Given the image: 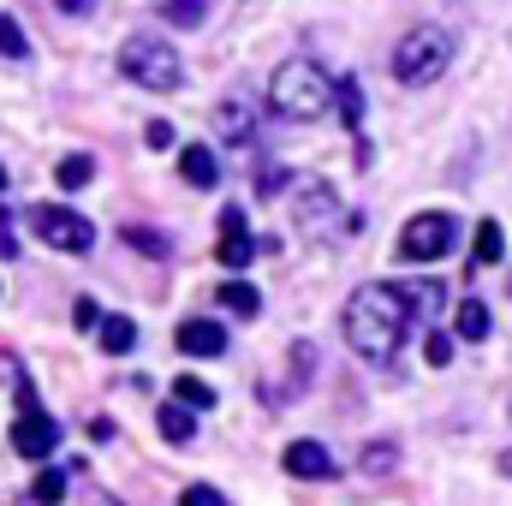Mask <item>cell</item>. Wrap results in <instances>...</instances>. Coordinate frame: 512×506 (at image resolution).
<instances>
[{
	"label": "cell",
	"mask_w": 512,
	"mask_h": 506,
	"mask_svg": "<svg viewBox=\"0 0 512 506\" xmlns=\"http://www.w3.org/2000/svg\"><path fill=\"white\" fill-rule=\"evenodd\" d=\"M346 328V346L370 364V370H387L399 340L411 334V286H393V280H364L340 316Z\"/></svg>",
	"instance_id": "cell-1"
},
{
	"label": "cell",
	"mask_w": 512,
	"mask_h": 506,
	"mask_svg": "<svg viewBox=\"0 0 512 506\" xmlns=\"http://www.w3.org/2000/svg\"><path fill=\"white\" fill-rule=\"evenodd\" d=\"M286 185H292V227L310 245H334V239H346V233L364 227V215H352L322 173H304V179H286Z\"/></svg>",
	"instance_id": "cell-2"
},
{
	"label": "cell",
	"mask_w": 512,
	"mask_h": 506,
	"mask_svg": "<svg viewBox=\"0 0 512 506\" xmlns=\"http://www.w3.org/2000/svg\"><path fill=\"white\" fill-rule=\"evenodd\" d=\"M328 102H334V78H328L322 66H310V60H286V66L274 72V84H268V108H274L280 120H292V126L322 120Z\"/></svg>",
	"instance_id": "cell-3"
},
{
	"label": "cell",
	"mask_w": 512,
	"mask_h": 506,
	"mask_svg": "<svg viewBox=\"0 0 512 506\" xmlns=\"http://www.w3.org/2000/svg\"><path fill=\"white\" fill-rule=\"evenodd\" d=\"M447 60H453V36H447L441 24H411V30L393 42V84L423 90V84H435V78L447 72Z\"/></svg>",
	"instance_id": "cell-4"
},
{
	"label": "cell",
	"mask_w": 512,
	"mask_h": 506,
	"mask_svg": "<svg viewBox=\"0 0 512 506\" xmlns=\"http://www.w3.org/2000/svg\"><path fill=\"white\" fill-rule=\"evenodd\" d=\"M120 72H126L137 90H155V96H167V90H179L185 84V66H179V54L161 42V36H131L126 48H120Z\"/></svg>",
	"instance_id": "cell-5"
},
{
	"label": "cell",
	"mask_w": 512,
	"mask_h": 506,
	"mask_svg": "<svg viewBox=\"0 0 512 506\" xmlns=\"http://www.w3.org/2000/svg\"><path fill=\"white\" fill-rule=\"evenodd\" d=\"M453 215H441V209H429V215H411L405 227H399V256L405 262H435V256L453 251Z\"/></svg>",
	"instance_id": "cell-6"
},
{
	"label": "cell",
	"mask_w": 512,
	"mask_h": 506,
	"mask_svg": "<svg viewBox=\"0 0 512 506\" xmlns=\"http://www.w3.org/2000/svg\"><path fill=\"white\" fill-rule=\"evenodd\" d=\"M30 221H36V233H42L54 251H66V256H84L90 245H96V227H90L84 215H72V209L36 203V209H30Z\"/></svg>",
	"instance_id": "cell-7"
},
{
	"label": "cell",
	"mask_w": 512,
	"mask_h": 506,
	"mask_svg": "<svg viewBox=\"0 0 512 506\" xmlns=\"http://www.w3.org/2000/svg\"><path fill=\"white\" fill-rule=\"evenodd\" d=\"M54 447H60V423H54L42 405H24L18 423H12V453H18V459H48Z\"/></svg>",
	"instance_id": "cell-8"
},
{
	"label": "cell",
	"mask_w": 512,
	"mask_h": 506,
	"mask_svg": "<svg viewBox=\"0 0 512 506\" xmlns=\"http://www.w3.org/2000/svg\"><path fill=\"white\" fill-rule=\"evenodd\" d=\"M215 262L221 268H245L256 262V245L245 233V209H221V245H215Z\"/></svg>",
	"instance_id": "cell-9"
},
{
	"label": "cell",
	"mask_w": 512,
	"mask_h": 506,
	"mask_svg": "<svg viewBox=\"0 0 512 506\" xmlns=\"http://www.w3.org/2000/svg\"><path fill=\"white\" fill-rule=\"evenodd\" d=\"M179 352L185 358H221L227 352V328L215 316H191V322H179Z\"/></svg>",
	"instance_id": "cell-10"
},
{
	"label": "cell",
	"mask_w": 512,
	"mask_h": 506,
	"mask_svg": "<svg viewBox=\"0 0 512 506\" xmlns=\"http://www.w3.org/2000/svg\"><path fill=\"white\" fill-rule=\"evenodd\" d=\"M340 465H334V453L322 447V441H292L286 447V477H304V483H328Z\"/></svg>",
	"instance_id": "cell-11"
},
{
	"label": "cell",
	"mask_w": 512,
	"mask_h": 506,
	"mask_svg": "<svg viewBox=\"0 0 512 506\" xmlns=\"http://www.w3.org/2000/svg\"><path fill=\"white\" fill-rule=\"evenodd\" d=\"M179 173H185V185H197V191H215V185H221V161H215L209 143H185V149H179Z\"/></svg>",
	"instance_id": "cell-12"
},
{
	"label": "cell",
	"mask_w": 512,
	"mask_h": 506,
	"mask_svg": "<svg viewBox=\"0 0 512 506\" xmlns=\"http://www.w3.org/2000/svg\"><path fill=\"white\" fill-rule=\"evenodd\" d=\"M256 126V108H251V96H227L221 108H215V131L227 137V143H245Z\"/></svg>",
	"instance_id": "cell-13"
},
{
	"label": "cell",
	"mask_w": 512,
	"mask_h": 506,
	"mask_svg": "<svg viewBox=\"0 0 512 506\" xmlns=\"http://www.w3.org/2000/svg\"><path fill=\"white\" fill-rule=\"evenodd\" d=\"M328 108L340 114V126H346V131H358V126H364V84H358V78H340Z\"/></svg>",
	"instance_id": "cell-14"
},
{
	"label": "cell",
	"mask_w": 512,
	"mask_h": 506,
	"mask_svg": "<svg viewBox=\"0 0 512 506\" xmlns=\"http://www.w3.org/2000/svg\"><path fill=\"white\" fill-rule=\"evenodd\" d=\"M453 334L459 340H489V304L483 298H465L459 316H453Z\"/></svg>",
	"instance_id": "cell-15"
},
{
	"label": "cell",
	"mask_w": 512,
	"mask_h": 506,
	"mask_svg": "<svg viewBox=\"0 0 512 506\" xmlns=\"http://www.w3.org/2000/svg\"><path fill=\"white\" fill-rule=\"evenodd\" d=\"M155 429H161L173 447H191V435H197V423H191L185 405H161V411H155Z\"/></svg>",
	"instance_id": "cell-16"
},
{
	"label": "cell",
	"mask_w": 512,
	"mask_h": 506,
	"mask_svg": "<svg viewBox=\"0 0 512 506\" xmlns=\"http://www.w3.org/2000/svg\"><path fill=\"white\" fill-rule=\"evenodd\" d=\"M96 328H102V352H131L137 346V322L131 316H96Z\"/></svg>",
	"instance_id": "cell-17"
},
{
	"label": "cell",
	"mask_w": 512,
	"mask_h": 506,
	"mask_svg": "<svg viewBox=\"0 0 512 506\" xmlns=\"http://www.w3.org/2000/svg\"><path fill=\"white\" fill-rule=\"evenodd\" d=\"M215 304H227L233 316H256V310H262V292H256L251 280H227V286L215 292Z\"/></svg>",
	"instance_id": "cell-18"
},
{
	"label": "cell",
	"mask_w": 512,
	"mask_h": 506,
	"mask_svg": "<svg viewBox=\"0 0 512 506\" xmlns=\"http://www.w3.org/2000/svg\"><path fill=\"white\" fill-rule=\"evenodd\" d=\"M66 483H72V477H66V465H48V471L30 483V501H36V506H60V501H66Z\"/></svg>",
	"instance_id": "cell-19"
},
{
	"label": "cell",
	"mask_w": 512,
	"mask_h": 506,
	"mask_svg": "<svg viewBox=\"0 0 512 506\" xmlns=\"http://www.w3.org/2000/svg\"><path fill=\"white\" fill-rule=\"evenodd\" d=\"M90 179H96V161H90V155H66V161L54 167V185H60V191H84Z\"/></svg>",
	"instance_id": "cell-20"
},
{
	"label": "cell",
	"mask_w": 512,
	"mask_h": 506,
	"mask_svg": "<svg viewBox=\"0 0 512 506\" xmlns=\"http://www.w3.org/2000/svg\"><path fill=\"white\" fill-rule=\"evenodd\" d=\"M209 6H215V0H161V18L179 24V30H197V24L209 18Z\"/></svg>",
	"instance_id": "cell-21"
},
{
	"label": "cell",
	"mask_w": 512,
	"mask_h": 506,
	"mask_svg": "<svg viewBox=\"0 0 512 506\" xmlns=\"http://www.w3.org/2000/svg\"><path fill=\"white\" fill-rule=\"evenodd\" d=\"M173 399H179L185 411H209V405H215V387H209V381H197V376H179V381H173Z\"/></svg>",
	"instance_id": "cell-22"
},
{
	"label": "cell",
	"mask_w": 512,
	"mask_h": 506,
	"mask_svg": "<svg viewBox=\"0 0 512 506\" xmlns=\"http://www.w3.org/2000/svg\"><path fill=\"white\" fill-rule=\"evenodd\" d=\"M501 256H507V233H501V221H483V227H477V256H471V262L489 268V262H501Z\"/></svg>",
	"instance_id": "cell-23"
},
{
	"label": "cell",
	"mask_w": 512,
	"mask_h": 506,
	"mask_svg": "<svg viewBox=\"0 0 512 506\" xmlns=\"http://www.w3.org/2000/svg\"><path fill=\"white\" fill-rule=\"evenodd\" d=\"M358 471H370V477L399 471V447H393V441H370V447H364V459H358Z\"/></svg>",
	"instance_id": "cell-24"
},
{
	"label": "cell",
	"mask_w": 512,
	"mask_h": 506,
	"mask_svg": "<svg viewBox=\"0 0 512 506\" xmlns=\"http://www.w3.org/2000/svg\"><path fill=\"white\" fill-rule=\"evenodd\" d=\"M286 179H292V173H286L280 161H262V167H256V173H251L256 197H274V191H286Z\"/></svg>",
	"instance_id": "cell-25"
},
{
	"label": "cell",
	"mask_w": 512,
	"mask_h": 506,
	"mask_svg": "<svg viewBox=\"0 0 512 506\" xmlns=\"http://www.w3.org/2000/svg\"><path fill=\"white\" fill-rule=\"evenodd\" d=\"M0 54H6V60H24V54H30V36H24L12 18H0Z\"/></svg>",
	"instance_id": "cell-26"
},
{
	"label": "cell",
	"mask_w": 512,
	"mask_h": 506,
	"mask_svg": "<svg viewBox=\"0 0 512 506\" xmlns=\"http://www.w3.org/2000/svg\"><path fill=\"white\" fill-rule=\"evenodd\" d=\"M179 506H233L221 489H209V483H191L185 495H179Z\"/></svg>",
	"instance_id": "cell-27"
},
{
	"label": "cell",
	"mask_w": 512,
	"mask_h": 506,
	"mask_svg": "<svg viewBox=\"0 0 512 506\" xmlns=\"http://www.w3.org/2000/svg\"><path fill=\"white\" fill-rule=\"evenodd\" d=\"M423 358H429L435 370H441V364H453V334H441V328H435V334H429V346H423Z\"/></svg>",
	"instance_id": "cell-28"
},
{
	"label": "cell",
	"mask_w": 512,
	"mask_h": 506,
	"mask_svg": "<svg viewBox=\"0 0 512 506\" xmlns=\"http://www.w3.org/2000/svg\"><path fill=\"white\" fill-rule=\"evenodd\" d=\"M126 245H137V251H149V256H167V239L161 233H143V227H126Z\"/></svg>",
	"instance_id": "cell-29"
},
{
	"label": "cell",
	"mask_w": 512,
	"mask_h": 506,
	"mask_svg": "<svg viewBox=\"0 0 512 506\" xmlns=\"http://www.w3.org/2000/svg\"><path fill=\"white\" fill-rule=\"evenodd\" d=\"M143 143H149V149H173V126H167V120H149V126H143Z\"/></svg>",
	"instance_id": "cell-30"
},
{
	"label": "cell",
	"mask_w": 512,
	"mask_h": 506,
	"mask_svg": "<svg viewBox=\"0 0 512 506\" xmlns=\"http://www.w3.org/2000/svg\"><path fill=\"white\" fill-rule=\"evenodd\" d=\"M96 316H102L96 298H78V304H72V322H78V328H96Z\"/></svg>",
	"instance_id": "cell-31"
},
{
	"label": "cell",
	"mask_w": 512,
	"mask_h": 506,
	"mask_svg": "<svg viewBox=\"0 0 512 506\" xmlns=\"http://www.w3.org/2000/svg\"><path fill=\"white\" fill-rule=\"evenodd\" d=\"M0 256H6V262L18 256V239H12V227H0Z\"/></svg>",
	"instance_id": "cell-32"
},
{
	"label": "cell",
	"mask_w": 512,
	"mask_h": 506,
	"mask_svg": "<svg viewBox=\"0 0 512 506\" xmlns=\"http://www.w3.org/2000/svg\"><path fill=\"white\" fill-rule=\"evenodd\" d=\"M54 6H60V12H72V18H84V12H90V0H54Z\"/></svg>",
	"instance_id": "cell-33"
},
{
	"label": "cell",
	"mask_w": 512,
	"mask_h": 506,
	"mask_svg": "<svg viewBox=\"0 0 512 506\" xmlns=\"http://www.w3.org/2000/svg\"><path fill=\"white\" fill-rule=\"evenodd\" d=\"M501 471H507V477H512V447H507V453H501Z\"/></svg>",
	"instance_id": "cell-34"
},
{
	"label": "cell",
	"mask_w": 512,
	"mask_h": 506,
	"mask_svg": "<svg viewBox=\"0 0 512 506\" xmlns=\"http://www.w3.org/2000/svg\"><path fill=\"white\" fill-rule=\"evenodd\" d=\"M0 191H6V167H0Z\"/></svg>",
	"instance_id": "cell-35"
},
{
	"label": "cell",
	"mask_w": 512,
	"mask_h": 506,
	"mask_svg": "<svg viewBox=\"0 0 512 506\" xmlns=\"http://www.w3.org/2000/svg\"><path fill=\"white\" fill-rule=\"evenodd\" d=\"M96 506H120V501H96Z\"/></svg>",
	"instance_id": "cell-36"
}]
</instances>
